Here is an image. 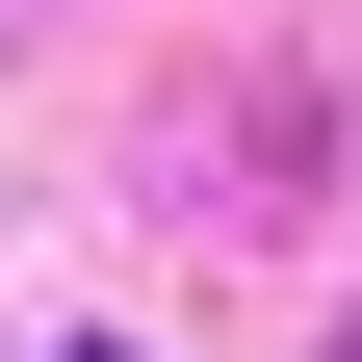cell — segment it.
<instances>
[{
  "label": "cell",
  "mask_w": 362,
  "mask_h": 362,
  "mask_svg": "<svg viewBox=\"0 0 362 362\" xmlns=\"http://www.w3.org/2000/svg\"><path fill=\"white\" fill-rule=\"evenodd\" d=\"M337 362H362V310H337Z\"/></svg>",
  "instance_id": "6da1fadb"
},
{
  "label": "cell",
  "mask_w": 362,
  "mask_h": 362,
  "mask_svg": "<svg viewBox=\"0 0 362 362\" xmlns=\"http://www.w3.org/2000/svg\"><path fill=\"white\" fill-rule=\"evenodd\" d=\"M78 362H104V337H78Z\"/></svg>",
  "instance_id": "7a4b0ae2"
}]
</instances>
